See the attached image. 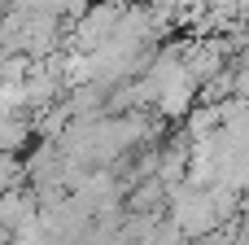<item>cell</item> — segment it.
Returning <instances> with one entry per match:
<instances>
[{
  "label": "cell",
  "mask_w": 249,
  "mask_h": 245,
  "mask_svg": "<svg viewBox=\"0 0 249 245\" xmlns=\"http://www.w3.org/2000/svg\"><path fill=\"white\" fill-rule=\"evenodd\" d=\"M22 184H26V175H22V158H18V153H0V193L22 188Z\"/></svg>",
  "instance_id": "cell-1"
},
{
  "label": "cell",
  "mask_w": 249,
  "mask_h": 245,
  "mask_svg": "<svg viewBox=\"0 0 249 245\" xmlns=\"http://www.w3.org/2000/svg\"><path fill=\"white\" fill-rule=\"evenodd\" d=\"M0 245H13V228H0Z\"/></svg>",
  "instance_id": "cell-2"
}]
</instances>
